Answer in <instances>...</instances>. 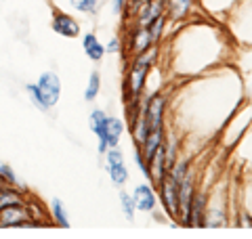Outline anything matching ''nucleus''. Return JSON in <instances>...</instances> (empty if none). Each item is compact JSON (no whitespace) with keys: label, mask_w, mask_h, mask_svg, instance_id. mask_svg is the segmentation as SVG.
I'll return each mask as SVG.
<instances>
[{"label":"nucleus","mask_w":252,"mask_h":239,"mask_svg":"<svg viewBox=\"0 0 252 239\" xmlns=\"http://www.w3.org/2000/svg\"><path fill=\"white\" fill-rule=\"evenodd\" d=\"M91 130L97 137V151L105 153L109 147H118L122 134H124V122L116 116H107L103 109H93L89 114Z\"/></svg>","instance_id":"obj_1"},{"label":"nucleus","mask_w":252,"mask_h":239,"mask_svg":"<svg viewBox=\"0 0 252 239\" xmlns=\"http://www.w3.org/2000/svg\"><path fill=\"white\" fill-rule=\"evenodd\" d=\"M154 59H156V51L149 49L145 53H141L135 57L132 65L128 67V74H126V90H128V97L132 101H137L143 92V86H145V80L149 69L154 65Z\"/></svg>","instance_id":"obj_2"},{"label":"nucleus","mask_w":252,"mask_h":239,"mask_svg":"<svg viewBox=\"0 0 252 239\" xmlns=\"http://www.w3.org/2000/svg\"><path fill=\"white\" fill-rule=\"evenodd\" d=\"M0 227L2 229H21V227H36V220L32 216L28 199L19 204H9L0 208Z\"/></svg>","instance_id":"obj_3"},{"label":"nucleus","mask_w":252,"mask_h":239,"mask_svg":"<svg viewBox=\"0 0 252 239\" xmlns=\"http://www.w3.org/2000/svg\"><path fill=\"white\" fill-rule=\"evenodd\" d=\"M103 155H105V170L109 174V180H112L116 187H124L126 180H128V177H130L124 153L118 147H109Z\"/></svg>","instance_id":"obj_4"},{"label":"nucleus","mask_w":252,"mask_h":239,"mask_svg":"<svg viewBox=\"0 0 252 239\" xmlns=\"http://www.w3.org/2000/svg\"><path fill=\"white\" fill-rule=\"evenodd\" d=\"M38 90H40L42 94V101L46 107H55L59 103V97H61V80L59 76L55 74V71H44V74H40V78H38Z\"/></svg>","instance_id":"obj_5"},{"label":"nucleus","mask_w":252,"mask_h":239,"mask_svg":"<svg viewBox=\"0 0 252 239\" xmlns=\"http://www.w3.org/2000/svg\"><path fill=\"white\" fill-rule=\"evenodd\" d=\"M164 109H166V97H164V94H154V97L147 101L143 116L149 124V132L164 128Z\"/></svg>","instance_id":"obj_6"},{"label":"nucleus","mask_w":252,"mask_h":239,"mask_svg":"<svg viewBox=\"0 0 252 239\" xmlns=\"http://www.w3.org/2000/svg\"><path fill=\"white\" fill-rule=\"evenodd\" d=\"M158 189H160V202L164 206V210H166V214L172 216V218H179V195H177L175 180L166 174Z\"/></svg>","instance_id":"obj_7"},{"label":"nucleus","mask_w":252,"mask_h":239,"mask_svg":"<svg viewBox=\"0 0 252 239\" xmlns=\"http://www.w3.org/2000/svg\"><path fill=\"white\" fill-rule=\"evenodd\" d=\"M51 30L63 38H78L80 36V23H78L69 13H63V11H57L53 15Z\"/></svg>","instance_id":"obj_8"},{"label":"nucleus","mask_w":252,"mask_h":239,"mask_svg":"<svg viewBox=\"0 0 252 239\" xmlns=\"http://www.w3.org/2000/svg\"><path fill=\"white\" fill-rule=\"evenodd\" d=\"M132 199H135V206L137 210L141 212H154L156 206H158V195L152 185H147V182H141V185L135 187L132 191Z\"/></svg>","instance_id":"obj_9"},{"label":"nucleus","mask_w":252,"mask_h":239,"mask_svg":"<svg viewBox=\"0 0 252 239\" xmlns=\"http://www.w3.org/2000/svg\"><path fill=\"white\" fill-rule=\"evenodd\" d=\"M204 210H206V195L204 193L193 195L183 225L185 227H204Z\"/></svg>","instance_id":"obj_10"},{"label":"nucleus","mask_w":252,"mask_h":239,"mask_svg":"<svg viewBox=\"0 0 252 239\" xmlns=\"http://www.w3.org/2000/svg\"><path fill=\"white\" fill-rule=\"evenodd\" d=\"M154 36L149 34V30L145 26H137L135 30L130 31V51L135 53V55H141V53H145L149 51L154 46Z\"/></svg>","instance_id":"obj_11"},{"label":"nucleus","mask_w":252,"mask_h":239,"mask_svg":"<svg viewBox=\"0 0 252 239\" xmlns=\"http://www.w3.org/2000/svg\"><path fill=\"white\" fill-rule=\"evenodd\" d=\"M82 49H84V55L89 57L91 61L99 63L101 59L105 57V44L99 40L97 34H93V31H89V34L82 36Z\"/></svg>","instance_id":"obj_12"},{"label":"nucleus","mask_w":252,"mask_h":239,"mask_svg":"<svg viewBox=\"0 0 252 239\" xmlns=\"http://www.w3.org/2000/svg\"><path fill=\"white\" fill-rule=\"evenodd\" d=\"M195 0H164V6H166V15L170 19H183L187 17L193 9Z\"/></svg>","instance_id":"obj_13"},{"label":"nucleus","mask_w":252,"mask_h":239,"mask_svg":"<svg viewBox=\"0 0 252 239\" xmlns=\"http://www.w3.org/2000/svg\"><path fill=\"white\" fill-rule=\"evenodd\" d=\"M51 222L53 225H57L61 229H67L72 222H69V216H67V210H65V204L61 202L59 197H55L51 199Z\"/></svg>","instance_id":"obj_14"},{"label":"nucleus","mask_w":252,"mask_h":239,"mask_svg":"<svg viewBox=\"0 0 252 239\" xmlns=\"http://www.w3.org/2000/svg\"><path fill=\"white\" fill-rule=\"evenodd\" d=\"M99 90H101V74L99 71H91L89 84H86V89H84V101L93 103L99 97Z\"/></svg>","instance_id":"obj_15"},{"label":"nucleus","mask_w":252,"mask_h":239,"mask_svg":"<svg viewBox=\"0 0 252 239\" xmlns=\"http://www.w3.org/2000/svg\"><path fill=\"white\" fill-rule=\"evenodd\" d=\"M69 4H72L78 13L93 15V13H97V9L101 6V0H69Z\"/></svg>","instance_id":"obj_16"},{"label":"nucleus","mask_w":252,"mask_h":239,"mask_svg":"<svg viewBox=\"0 0 252 239\" xmlns=\"http://www.w3.org/2000/svg\"><path fill=\"white\" fill-rule=\"evenodd\" d=\"M26 94H28L30 103H32V105H34L36 109L49 111V107H46V105H44V101H42V94H40V90H38L36 82H34V84H26Z\"/></svg>","instance_id":"obj_17"},{"label":"nucleus","mask_w":252,"mask_h":239,"mask_svg":"<svg viewBox=\"0 0 252 239\" xmlns=\"http://www.w3.org/2000/svg\"><path fill=\"white\" fill-rule=\"evenodd\" d=\"M120 208H122L124 216L128 218V220L135 218V212H137L135 199H132V195H130V193H126V191H122V193H120Z\"/></svg>","instance_id":"obj_18"},{"label":"nucleus","mask_w":252,"mask_h":239,"mask_svg":"<svg viewBox=\"0 0 252 239\" xmlns=\"http://www.w3.org/2000/svg\"><path fill=\"white\" fill-rule=\"evenodd\" d=\"M0 182L2 185H17V174L13 172L11 166L0 164Z\"/></svg>","instance_id":"obj_19"},{"label":"nucleus","mask_w":252,"mask_h":239,"mask_svg":"<svg viewBox=\"0 0 252 239\" xmlns=\"http://www.w3.org/2000/svg\"><path fill=\"white\" fill-rule=\"evenodd\" d=\"M118 55V53H122V40L120 38H112L109 42L105 44V55Z\"/></svg>","instance_id":"obj_20"},{"label":"nucleus","mask_w":252,"mask_h":239,"mask_svg":"<svg viewBox=\"0 0 252 239\" xmlns=\"http://www.w3.org/2000/svg\"><path fill=\"white\" fill-rule=\"evenodd\" d=\"M128 2H130V0H114V11H116V13L126 11V6H128Z\"/></svg>","instance_id":"obj_21"},{"label":"nucleus","mask_w":252,"mask_h":239,"mask_svg":"<svg viewBox=\"0 0 252 239\" xmlns=\"http://www.w3.org/2000/svg\"><path fill=\"white\" fill-rule=\"evenodd\" d=\"M2 187H4V185H2V182H0V189H2Z\"/></svg>","instance_id":"obj_22"}]
</instances>
